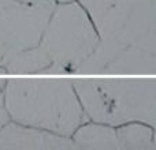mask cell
<instances>
[{
	"instance_id": "6da1fadb",
	"label": "cell",
	"mask_w": 156,
	"mask_h": 150,
	"mask_svg": "<svg viewBox=\"0 0 156 150\" xmlns=\"http://www.w3.org/2000/svg\"><path fill=\"white\" fill-rule=\"evenodd\" d=\"M5 78L4 105L10 120L71 137L88 120L73 79L60 75Z\"/></svg>"
},
{
	"instance_id": "7a4b0ae2",
	"label": "cell",
	"mask_w": 156,
	"mask_h": 150,
	"mask_svg": "<svg viewBox=\"0 0 156 150\" xmlns=\"http://www.w3.org/2000/svg\"><path fill=\"white\" fill-rule=\"evenodd\" d=\"M88 120L156 126V79L71 78Z\"/></svg>"
},
{
	"instance_id": "3957f363",
	"label": "cell",
	"mask_w": 156,
	"mask_h": 150,
	"mask_svg": "<svg viewBox=\"0 0 156 150\" xmlns=\"http://www.w3.org/2000/svg\"><path fill=\"white\" fill-rule=\"evenodd\" d=\"M99 32L78 2L55 4L38 46L51 60L44 75H73L100 43Z\"/></svg>"
},
{
	"instance_id": "277c9868",
	"label": "cell",
	"mask_w": 156,
	"mask_h": 150,
	"mask_svg": "<svg viewBox=\"0 0 156 150\" xmlns=\"http://www.w3.org/2000/svg\"><path fill=\"white\" fill-rule=\"evenodd\" d=\"M54 7L52 0H0V67L21 51L38 45Z\"/></svg>"
},
{
	"instance_id": "5b68a950",
	"label": "cell",
	"mask_w": 156,
	"mask_h": 150,
	"mask_svg": "<svg viewBox=\"0 0 156 150\" xmlns=\"http://www.w3.org/2000/svg\"><path fill=\"white\" fill-rule=\"evenodd\" d=\"M76 74L156 75V55L118 41L101 38Z\"/></svg>"
},
{
	"instance_id": "8992f818",
	"label": "cell",
	"mask_w": 156,
	"mask_h": 150,
	"mask_svg": "<svg viewBox=\"0 0 156 150\" xmlns=\"http://www.w3.org/2000/svg\"><path fill=\"white\" fill-rule=\"evenodd\" d=\"M0 149L77 150L71 137L8 120L0 128Z\"/></svg>"
},
{
	"instance_id": "52a82bcc",
	"label": "cell",
	"mask_w": 156,
	"mask_h": 150,
	"mask_svg": "<svg viewBox=\"0 0 156 150\" xmlns=\"http://www.w3.org/2000/svg\"><path fill=\"white\" fill-rule=\"evenodd\" d=\"M116 41L156 55V0H133Z\"/></svg>"
},
{
	"instance_id": "ba28073f",
	"label": "cell",
	"mask_w": 156,
	"mask_h": 150,
	"mask_svg": "<svg viewBox=\"0 0 156 150\" xmlns=\"http://www.w3.org/2000/svg\"><path fill=\"white\" fill-rule=\"evenodd\" d=\"M103 40L116 41L133 0H77Z\"/></svg>"
},
{
	"instance_id": "9c48e42d",
	"label": "cell",
	"mask_w": 156,
	"mask_h": 150,
	"mask_svg": "<svg viewBox=\"0 0 156 150\" xmlns=\"http://www.w3.org/2000/svg\"><path fill=\"white\" fill-rule=\"evenodd\" d=\"M71 139L77 149L121 150L115 126L101 121L85 120L73 132Z\"/></svg>"
},
{
	"instance_id": "30bf717a",
	"label": "cell",
	"mask_w": 156,
	"mask_h": 150,
	"mask_svg": "<svg viewBox=\"0 0 156 150\" xmlns=\"http://www.w3.org/2000/svg\"><path fill=\"white\" fill-rule=\"evenodd\" d=\"M51 60L38 45L21 51L4 66L5 74L15 75H44L51 67Z\"/></svg>"
},
{
	"instance_id": "8fae6325",
	"label": "cell",
	"mask_w": 156,
	"mask_h": 150,
	"mask_svg": "<svg viewBox=\"0 0 156 150\" xmlns=\"http://www.w3.org/2000/svg\"><path fill=\"white\" fill-rule=\"evenodd\" d=\"M121 150H152L154 127L141 121H126L115 126Z\"/></svg>"
},
{
	"instance_id": "7c38bea8",
	"label": "cell",
	"mask_w": 156,
	"mask_h": 150,
	"mask_svg": "<svg viewBox=\"0 0 156 150\" xmlns=\"http://www.w3.org/2000/svg\"><path fill=\"white\" fill-rule=\"evenodd\" d=\"M4 85H5V78H3L0 75V128L10 120L4 105Z\"/></svg>"
},
{
	"instance_id": "4fadbf2b",
	"label": "cell",
	"mask_w": 156,
	"mask_h": 150,
	"mask_svg": "<svg viewBox=\"0 0 156 150\" xmlns=\"http://www.w3.org/2000/svg\"><path fill=\"white\" fill-rule=\"evenodd\" d=\"M55 4H66V3H73V2H77V0H52Z\"/></svg>"
},
{
	"instance_id": "5bb4252c",
	"label": "cell",
	"mask_w": 156,
	"mask_h": 150,
	"mask_svg": "<svg viewBox=\"0 0 156 150\" xmlns=\"http://www.w3.org/2000/svg\"><path fill=\"white\" fill-rule=\"evenodd\" d=\"M152 150H156V126L154 127V141H152Z\"/></svg>"
},
{
	"instance_id": "9a60e30c",
	"label": "cell",
	"mask_w": 156,
	"mask_h": 150,
	"mask_svg": "<svg viewBox=\"0 0 156 150\" xmlns=\"http://www.w3.org/2000/svg\"><path fill=\"white\" fill-rule=\"evenodd\" d=\"M3 74H5V71H4V68L0 67V75H3Z\"/></svg>"
},
{
	"instance_id": "2e32d148",
	"label": "cell",
	"mask_w": 156,
	"mask_h": 150,
	"mask_svg": "<svg viewBox=\"0 0 156 150\" xmlns=\"http://www.w3.org/2000/svg\"><path fill=\"white\" fill-rule=\"evenodd\" d=\"M21 2H34V0H21Z\"/></svg>"
}]
</instances>
